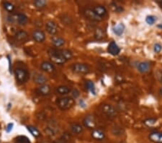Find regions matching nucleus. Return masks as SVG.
<instances>
[{
    "label": "nucleus",
    "instance_id": "obj_1",
    "mask_svg": "<svg viewBox=\"0 0 162 143\" xmlns=\"http://www.w3.org/2000/svg\"><path fill=\"white\" fill-rule=\"evenodd\" d=\"M48 55L51 60L57 64H63L67 61L63 56L61 49H51L48 51Z\"/></svg>",
    "mask_w": 162,
    "mask_h": 143
},
{
    "label": "nucleus",
    "instance_id": "obj_2",
    "mask_svg": "<svg viewBox=\"0 0 162 143\" xmlns=\"http://www.w3.org/2000/svg\"><path fill=\"white\" fill-rule=\"evenodd\" d=\"M74 100L71 97H63L59 98L56 100V105L60 109L68 110L74 105Z\"/></svg>",
    "mask_w": 162,
    "mask_h": 143
},
{
    "label": "nucleus",
    "instance_id": "obj_3",
    "mask_svg": "<svg viewBox=\"0 0 162 143\" xmlns=\"http://www.w3.org/2000/svg\"><path fill=\"white\" fill-rule=\"evenodd\" d=\"M71 70L79 75H86L90 72V67L88 64L84 63H76L71 65Z\"/></svg>",
    "mask_w": 162,
    "mask_h": 143
},
{
    "label": "nucleus",
    "instance_id": "obj_4",
    "mask_svg": "<svg viewBox=\"0 0 162 143\" xmlns=\"http://www.w3.org/2000/svg\"><path fill=\"white\" fill-rule=\"evenodd\" d=\"M15 75L17 81L19 83H25L29 78V74H28L27 71L23 68H17L15 69Z\"/></svg>",
    "mask_w": 162,
    "mask_h": 143
},
{
    "label": "nucleus",
    "instance_id": "obj_5",
    "mask_svg": "<svg viewBox=\"0 0 162 143\" xmlns=\"http://www.w3.org/2000/svg\"><path fill=\"white\" fill-rule=\"evenodd\" d=\"M101 110L104 114L110 117V118H114L117 115V110L113 106L110 104H103L101 106Z\"/></svg>",
    "mask_w": 162,
    "mask_h": 143
},
{
    "label": "nucleus",
    "instance_id": "obj_6",
    "mask_svg": "<svg viewBox=\"0 0 162 143\" xmlns=\"http://www.w3.org/2000/svg\"><path fill=\"white\" fill-rule=\"evenodd\" d=\"M83 14L84 15V17H86V18L92 21H101L102 18L100 17H99L96 13L94 12V10H92V9H85L83 11Z\"/></svg>",
    "mask_w": 162,
    "mask_h": 143
},
{
    "label": "nucleus",
    "instance_id": "obj_7",
    "mask_svg": "<svg viewBox=\"0 0 162 143\" xmlns=\"http://www.w3.org/2000/svg\"><path fill=\"white\" fill-rule=\"evenodd\" d=\"M83 124L84 127L88 128V129H94L96 126V122H95L94 117L92 115H88L86 116L83 120Z\"/></svg>",
    "mask_w": 162,
    "mask_h": 143
},
{
    "label": "nucleus",
    "instance_id": "obj_8",
    "mask_svg": "<svg viewBox=\"0 0 162 143\" xmlns=\"http://www.w3.org/2000/svg\"><path fill=\"white\" fill-rule=\"evenodd\" d=\"M15 38L16 41L19 43H25L28 40L29 38V36L28 34L24 30H19L15 34Z\"/></svg>",
    "mask_w": 162,
    "mask_h": 143
},
{
    "label": "nucleus",
    "instance_id": "obj_9",
    "mask_svg": "<svg viewBox=\"0 0 162 143\" xmlns=\"http://www.w3.org/2000/svg\"><path fill=\"white\" fill-rule=\"evenodd\" d=\"M45 29H46L47 32L49 34L53 36V35L56 34V32L58 31V26L54 22L48 21L45 24Z\"/></svg>",
    "mask_w": 162,
    "mask_h": 143
},
{
    "label": "nucleus",
    "instance_id": "obj_10",
    "mask_svg": "<svg viewBox=\"0 0 162 143\" xmlns=\"http://www.w3.org/2000/svg\"><path fill=\"white\" fill-rule=\"evenodd\" d=\"M107 51L108 53L111 54L112 56H116L120 53V47L117 45V43L114 41H112L111 43H110L109 46L107 47Z\"/></svg>",
    "mask_w": 162,
    "mask_h": 143
},
{
    "label": "nucleus",
    "instance_id": "obj_11",
    "mask_svg": "<svg viewBox=\"0 0 162 143\" xmlns=\"http://www.w3.org/2000/svg\"><path fill=\"white\" fill-rule=\"evenodd\" d=\"M32 38L36 42L42 43L45 41V35L44 32L40 30H37L32 32Z\"/></svg>",
    "mask_w": 162,
    "mask_h": 143
},
{
    "label": "nucleus",
    "instance_id": "obj_12",
    "mask_svg": "<svg viewBox=\"0 0 162 143\" xmlns=\"http://www.w3.org/2000/svg\"><path fill=\"white\" fill-rule=\"evenodd\" d=\"M149 140L155 143H162V132H153L149 134Z\"/></svg>",
    "mask_w": 162,
    "mask_h": 143
},
{
    "label": "nucleus",
    "instance_id": "obj_13",
    "mask_svg": "<svg viewBox=\"0 0 162 143\" xmlns=\"http://www.w3.org/2000/svg\"><path fill=\"white\" fill-rule=\"evenodd\" d=\"M40 68L43 71H44L47 73H52L55 71L54 65L49 62H43L40 64Z\"/></svg>",
    "mask_w": 162,
    "mask_h": 143
},
{
    "label": "nucleus",
    "instance_id": "obj_14",
    "mask_svg": "<svg viewBox=\"0 0 162 143\" xmlns=\"http://www.w3.org/2000/svg\"><path fill=\"white\" fill-rule=\"evenodd\" d=\"M92 136L94 140L101 141L105 139V134L102 130L99 129H94L92 132Z\"/></svg>",
    "mask_w": 162,
    "mask_h": 143
},
{
    "label": "nucleus",
    "instance_id": "obj_15",
    "mask_svg": "<svg viewBox=\"0 0 162 143\" xmlns=\"http://www.w3.org/2000/svg\"><path fill=\"white\" fill-rule=\"evenodd\" d=\"M33 80L36 84H40V85H43V84H45V82H47V78L43 75L37 73L35 75H34Z\"/></svg>",
    "mask_w": 162,
    "mask_h": 143
},
{
    "label": "nucleus",
    "instance_id": "obj_16",
    "mask_svg": "<svg viewBox=\"0 0 162 143\" xmlns=\"http://www.w3.org/2000/svg\"><path fill=\"white\" fill-rule=\"evenodd\" d=\"M51 87L46 84L40 85L38 89V93L41 95H48L51 93Z\"/></svg>",
    "mask_w": 162,
    "mask_h": 143
},
{
    "label": "nucleus",
    "instance_id": "obj_17",
    "mask_svg": "<svg viewBox=\"0 0 162 143\" xmlns=\"http://www.w3.org/2000/svg\"><path fill=\"white\" fill-rule=\"evenodd\" d=\"M56 91L58 94L60 95H65L69 94L71 92V89L66 85H60L56 88Z\"/></svg>",
    "mask_w": 162,
    "mask_h": 143
},
{
    "label": "nucleus",
    "instance_id": "obj_18",
    "mask_svg": "<svg viewBox=\"0 0 162 143\" xmlns=\"http://www.w3.org/2000/svg\"><path fill=\"white\" fill-rule=\"evenodd\" d=\"M93 10H94V12L100 17H102L107 15V10H106V8L102 5L95 6L93 8Z\"/></svg>",
    "mask_w": 162,
    "mask_h": 143
},
{
    "label": "nucleus",
    "instance_id": "obj_19",
    "mask_svg": "<svg viewBox=\"0 0 162 143\" xmlns=\"http://www.w3.org/2000/svg\"><path fill=\"white\" fill-rule=\"evenodd\" d=\"M151 68V65L148 62H140L138 66V69L140 72L146 73L149 71Z\"/></svg>",
    "mask_w": 162,
    "mask_h": 143
},
{
    "label": "nucleus",
    "instance_id": "obj_20",
    "mask_svg": "<svg viewBox=\"0 0 162 143\" xmlns=\"http://www.w3.org/2000/svg\"><path fill=\"white\" fill-rule=\"evenodd\" d=\"M125 29V26L123 23H119L112 28L114 33L118 36H121V35L124 32Z\"/></svg>",
    "mask_w": 162,
    "mask_h": 143
},
{
    "label": "nucleus",
    "instance_id": "obj_21",
    "mask_svg": "<svg viewBox=\"0 0 162 143\" xmlns=\"http://www.w3.org/2000/svg\"><path fill=\"white\" fill-rule=\"evenodd\" d=\"M70 129L71 131L72 132V133L75 134H79L83 132V127H82V126L77 123L72 124L71 125Z\"/></svg>",
    "mask_w": 162,
    "mask_h": 143
},
{
    "label": "nucleus",
    "instance_id": "obj_22",
    "mask_svg": "<svg viewBox=\"0 0 162 143\" xmlns=\"http://www.w3.org/2000/svg\"><path fill=\"white\" fill-rule=\"evenodd\" d=\"M15 21L17 22V23H19V25H25L27 22V17L26 15L24 14H22V13H19L15 15Z\"/></svg>",
    "mask_w": 162,
    "mask_h": 143
},
{
    "label": "nucleus",
    "instance_id": "obj_23",
    "mask_svg": "<svg viewBox=\"0 0 162 143\" xmlns=\"http://www.w3.org/2000/svg\"><path fill=\"white\" fill-rule=\"evenodd\" d=\"M51 41L54 46L56 47L63 46L65 44V40L64 38H60V37H53V38H52Z\"/></svg>",
    "mask_w": 162,
    "mask_h": 143
},
{
    "label": "nucleus",
    "instance_id": "obj_24",
    "mask_svg": "<svg viewBox=\"0 0 162 143\" xmlns=\"http://www.w3.org/2000/svg\"><path fill=\"white\" fill-rule=\"evenodd\" d=\"M86 87L89 91H90L91 93L93 95H96V89H95V85L94 82L91 80H88L86 82Z\"/></svg>",
    "mask_w": 162,
    "mask_h": 143
},
{
    "label": "nucleus",
    "instance_id": "obj_25",
    "mask_svg": "<svg viewBox=\"0 0 162 143\" xmlns=\"http://www.w3.org/2000/svg\"><path fill=\"white\" fill-rule=\"evenodd\" d=\"M27 129L35 137H38V136H40V133L39 132V130L36 127H33V126H28Z\"/></svg>",
    "mask_w": 162,
    "mask_h": 143
},
{
    "label": "nucleus",
    "instance_id": "obj_26",
    "mask_svg": "<svg viewBox=\"0 0 162 143\" xmlns=\"http://www.w3.org/2000/svg\"><path fill=\"white\" fill-rule=\"evenodd\" d=\"M15 143H30V141L29 140L27 136H18L15 138Z\"/></svg>",
    "mask_w": 162,
    "mask_h": 143
},
{
    "label": "nucleus",
    "instance_id": "obj_27",
    "mask_svg": "<svg viewBox=\"0 0 162 143\" xmlns=\"http://www.w3.org/2000/svg\"><path fill=\"white\" fill-rule=\"evenodd\" d=\"M61 51H62L63 56H64V57L66 61L70 60L71 58H72L73 54H72V52L71 51H69L68 49H61Z\"/></svg>",
    "mask_w": 162,
    "mask_h": 143
},
{
    "label": "nucleus",
    "instance_id": "obj_28",
    "mask_svg": "<svg viewBox=\"0 0 162 143\" xmlns=\"http://www.w3.org/2000/svg\"><path fill=\"white\" fill-rule=\"evenodd\" d=\"M94 37L97 40H101L104 37V32L102 28H97L94 32Z\"/></svg>",
    "mask_w": 162,
    "mask_h": 143
},
{
    "label": "nucleus",
    "instance_id": "obj_29",
    "mask_svg": "<svg viewBox=\"0 0 162 143\" xmlns=\"http://www.w3.org/2000/svg\"><path fill=\"white\" fill-rule=\"evenodd\" d=\"M46 2L45 0H36V1L34 2L35 6L38 9L44 8L46 6Z\"/></svg>",
    "mask_w": 162,
    "mask_h": 143
},
{
    "label": "nucleus",
    "instance_id": "obj_30",
    "mask_svg": "<svg viewBox=\"0 0 162 143\" xmlns=\"http://www.w3.org/2000/svg\"><path fill=\"white\" fill-rule=\"evenodd\" d=\"M156 20H157L156 17L153 16V15H148V16H147L146 18V23H148V25H153V24L156 22Z\"/></svg>",
    "mask_w": 162,
    "mask_h": 143
},
{
    "label": "nucleus",
    "instance_id": "obj_31",
    "mask_svg": "<svg viewBox=\"0 0 162 143\" xmlns=\"http://www.w3.org/2000/svg\"><path fill=\"white\" fill-rule=\"evenodd\" d=\"M3 5L4 9L10 12H12L15 10V6L12 4L10 3V2H4Z\"/></svg>",
    "mask_w": 162,
    "mask_h": 143
},
{
    "label": "nucleus",
    "instance_id": "obj_32",
    "mask_svg": "<svg viewBox=\"0 0 162 143\" xmlns=\"http://www.w3.org/2000/svg\"><path fill=\"white\" fill-rule=\"evenodd\" d=\"M156 119H146V120L144 121V124L147 126H148V127H150V126H152L154 124L156 123Z\"/></svg>",
    "mask_w": 162,
    "mask_h": 143
},
{
    "label": "nucleus",
    "instance_id": "obj_33",
    "mask_svg": "<svg viewBox=\"0 0 162 143\" xmlns=\"http://www.w3.org/2000/svg\"><path fill=\"white\" fill-rule=\"evenodd\" d=\"M161 50H162V46L161 44H159V43H156L154 45V47H153V51H154L155 53L159 54L161 52Z\"/></svg>",
    "mask_w": 162,
    "mask_h": 143
},
{
    "label": "nucleus",
    "instance_id": "obj_34",
    "mask_svg": "<svg viewBox=\"0 0 162 143\" xmlns=\"http://www.w3.org/2000/svg\"><path fill=\"white\" fill-rule=\"evenodd\" d=\"M123 132V131L120 127L119 128L114 127L113 128V129H112V133H113L114 135H120V134H122Z\"/></svg>",
    "mask_w": 162,
    "mask_h": 143
},
{
    "label": "nucleus",
    "instance_id": "obj_35",
    "mask_svg": "<svg viewBox=\"0 0 162 143\" xmlns=\"http://www.w3.org/2000/svg\"><path fill=\"white\" fill-rule=\"evenodd\" d=\"M71 95H72V97L73 98H77L79 97V92L77 90H73L71 91Z\"/></svg>",
    "mask_w": 162,
    "mask_h": 143
},
{
    "label": "nucleus",
    "instance_id": "obj_36",
    "mask_svg": "<svg viewBox=\"0 0 162 143\" xmlns=\"http://www.w3.org/2000/svg\"><path fill=\"white\" fill-rule=\"evenodd\" d=\"M12 127H13V124H9L7 127H6V131L7 132H10L11 130L12 129Z\"/></svg>",
    "mask_w": 162,
    "mask_h": 143
},
{
    "label": "nucleus",
    "instance_id": "obj_37",
    "mask_svg": "<svg viewBox=\"0 0 162 143\" xmlns=\"http://www.w3.org/2000/svg\"><path fill=\"white\" fill-rule=\"evenodd\" d=\"M53 143H66V142L64 140H58L54 141Z\"/></svg>",
    "mask_w": 162,
    "mask_h": 143
},
{
    "label": "nucleus",
    "instance_id": "obj_38",
    "mask_svg": "<svg viewBox=\"0 0 162 143\" xmlns=\"http://www.w3.org/2000/svg\"><path fill=\"white\" fill-rule=\"evenodd\" d=\"M158 78H159V80L160 81H162V70L160 71V73L158 74Z\"/></svg>",
    "mask_w": 162,
    "mask_h": 143
},
{
    "label": "nucleus",
    "instance_id": "obj_39",
    "mask_svg": "<svg viewBox=\"0 0 162 143\" xmlns=\"http://www.w3.org/2000/svg\"><path fill=\"white\" fill-rule=\"evenodd\" d=\"M158 3H159V5L161 6V7H162V1H161V2H158Z\"/></svg>",
    "mask_w": 162,
    "mask_h": 143
},
{
    "label": "nucleus",
    "instance_id": "obj_40",
    "mask_svg": "<svg viewBox=\"0 0 162 143\" xmlns=\"http://www.w3.org/2000/svg\"><path fill=\"white\" fill-rule=\"evenodd\" d=\"M159 92H160V94H161L162 95V87L161 88H160V90H159Z\"/></svg>",
    "mask_w": 162,
    "mask_h": 143
}]
</instances>
